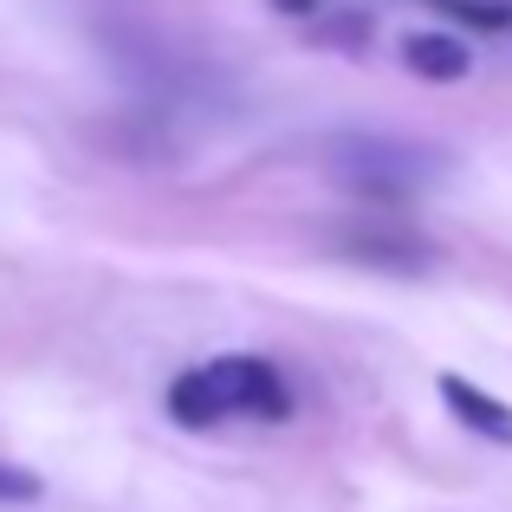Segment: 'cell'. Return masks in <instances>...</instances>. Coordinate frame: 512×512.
<instances>
[{
	"label": "cell",
	"mask_w": 512,
	"mask_h": 512,
	"mask_svg": "<svg viewBox=\"0 0 512 512\" xmlns=\"http://www.w3.org/2000/svg\"><path fill=\"white\" fill-rule=\"evenodd\" d=\"M169 415L182 428H208L227 415H253V422H286L292 415V389L279 376V363L266 357H208L195 370H182L169 383Z\"/></svg>",
	"instance_id": "cell-1"
},
{
	"label": "cell",
	"mask_w": 512,
	"mask_h": 512,
	"mask_svg": "<svg viewBox=\"0 0 512 512\" xmlns=\"http://www.w3.org/2000/svg\"><path fill=\"white\" fill-rule=\"evenodd\" d=\"M441 402H448V415L461 428H474L480 441H493V448H512V409L500 396H487L480 383H467V376H441Z\"/></svg>",
	"instance_id": "cell-3"
},
{
	"label": "cell",
	"mask_w": 512,
	"mask_h": 512,
	"mask_svg": "<svg viewBox=\"0 0 512 512\" xmlns=\"http://www.w3.org/2000/svg\"><path fill=\"white\" fill-rule=\"evenodd\" d=\"M338 175L376 201H402L409 188H422V150L383 143V137H363V143L350 137V143H338Z\"/></svg>",
	"instance_id": "cell-2"
},
{
	"label": "cell",
	"mask_w": 512,
	"mask_h": 512,
	"mask_svg": "<svg viewBox=\"0 0 512 512\" xmlns=\"http://www.w3.org/2000/svg\"><path fill=\"white\" fill-rule=\"evenodd\" d=\"M279 7H286V13H312L318 0H279Z\"/></svg>",
	"instance_id": "cell-7"
},
{
	"label": "cell",
	"mask_w": 512,
	"mask_h": 512,
	"mask_svg": "<svg viewBox=\"0 0 512 512\" xmlns=\"http://www.w3.org/2000/svg\"><path fill=\"white\" fill-rule=\"evenodd\" d=\"M20 500H39V474L0 461V506H20Z\"/></svg>",
	"instance_id": "cell-5"
},
{
	"label": "cell",
	"mask_w": 512,
	"mask_h": 512,
	"mask_svg": "<svg viewBox=\"0 0 512 512\" xmlns=\"http://www.w3.org/2000/svg\"><path fill=\"white\" fill-rule=\"evenodd\" d=\"M441 13H461V20H474V26H506L512 20V7H487V0H435Z\"/></svg>",
	"instance_id": "cell-6"
},
{
	"label": "cell",
	"mask_w": 512,
	"mask_h": 512,
	"mask_svg": "<svg viewBox=\"0 0 512 512\" xmlns=\"http://www.w3.org/2000/svg\"><path fill=\"white\" fill-rule=\"evenodd\" d=\"M402 65H409L415 78H428V85H454V78L474 72V52L454 33H409L402 39Z\"/></svg>",
	"instance_id": "cell-4"
}]
</instances>
